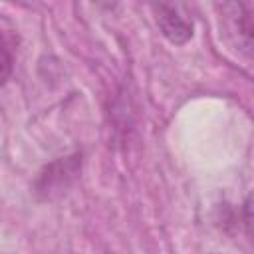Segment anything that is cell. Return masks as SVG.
I'll list each match as a JSON object with an SVG mask.
<instances>
[{
    "instance_id": "cell-1",
    "label": "cell",
    "mask_w": 254,
    "mask_h": 254,
    "mask_svg": "<svg viewBox=\"0 0 254 254\" xmlns=\"http://www.w3.org/2000/svg\"><path fill=\"white\" fill-rule=\"evenodd\" d=\"M153 14H155L157 28L171 44L183 46L192 38L194 24L185 14V8L181 4H169V2L153 4Z\"/></svg>"
},
{
    "instance_id": "cell-2",
    "label": "cell",
    "mask_w": 254,
    "mask_h": 254,
    "mask_svg": "<svg viewBox=\"0 0 254 254\" xmlns=\"http://www.w3.org/2000/svg\"><path fill=\"white\" fill-rule=\"evenodd\" d=\"M222 10L224 22H226V34L234 38L238 48H242L248 56L252 52V16H250V4H222L218 6Z\"/></svg>"
},
{
    "instance_id": "cell-3",
    "label": "cell",
    "mask_w": 254,
    "mask_h": 254,
    "mask_svg": "<svg viewBox=\"0 0 254 254\" xmlns=\"http://www.w3.org/2000/svg\"><path fill=\"white\" fill-rule=\"evenodd\" d=\"M12 71H14V56L4 36H0V87L8 83V79L12 77Z\"/></svg>"
}]
</instances>
